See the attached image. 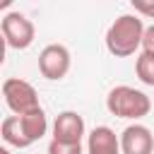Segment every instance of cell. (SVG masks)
<instances>
[{
    "instance_id": "obj_1",
    "label": "cell",
    "mask_w": 154,
    "mask_h": 154,
    "mask_svg": "<svg viewBox=\"0 0 154 154\" xmlns=\"http://www.w3.org/2000/svg\"><path fill=\"white\" fill-rule=\"evenodd\" d=\"M144 22L140 14H120L106 31V48L116 58H128L142 48Z\"/></svg>"
},
{
    "instance_id": "obj_2",
    "label": "cell",
    "mask_w": 154,
    "mask_h": 154,
    "mask_svg": "<svg viewBox=\"0 0 154 154\" xmlns=\"http://www.w3.org/2000/svg\"><path fill=\"white\" fill-rule=\"evenodd\" d=\"M106 108L111 116L116 118H125V120H140L144 116H149L152 111V99L128 84H118L108 91L106 96Z\"/></svg>"
},
{
    "instance_id": "obj_3",
    "label": "cell",
    "mask_w": 154,
    "mask_h": 154,
    "mask_svg": "<svg viewBox=\"0 0 154 154\" xmlns=\"http://www.w3.org/2000/svg\"><path fill=\"white\" fill-rule=\"evenodd\" d=\"M2 96H5L7 108L14 116H29L41 108L36 89L26 79H19V77H7L2 82Z\"/></svg>"
},
{
    "instance_id": "obj_4",
    "label": "cell",
    "mask_w": 154,
    "mask_h": 154,
    "mask_svg": "<svg viewBox=\"0 0 154 154\" xmlns=\"http://www.w3.org/2000/svg\"><path fill=\"white\" fill-rule=\"evenodd\" d=\"M0 29H2V38H5L7 48H14V51L29 48L36 36L34 22L22 12H7L0 22Z\"/></svg>"
},
{
    "instance_id": "obj_5",
    "label": "cell",
    "mask_w": 154,
    "mask_h": 154,
    "mask_svg": "<svg viewBox=\"0 0 154 154\" xmlns=\"http://www.w3.org/2000/svg\"><path fill=\"white\" fill-rule=\"evenodd\" d=\"M38 70L46 79H63L70 72V51L63 43H48L38 53Z\"/></svg>"
},
{
    "instance_id": "obj_6",
    "label": "cell",
    "mask_w": 154,
    "mask_h": 154,
    "mask_svg": "<svg viewBox=\"0 0 154 154\" xmlns=\"http://www.w3.org/2000/svg\"><path fill=\"white\" fill-rule=\"evenodd\" d=\"M84 137V118L77 111H63L53 123V140L65 144H82Z\"/></svg>"
},
{
    "instance_id": "obj_7",
    "label": "cell",
    "mask_w": 154,
    "mask_h": 154,
    "mask_svg": "<svg viewBox=\"0 0 154 154\" xmlns=\"http://www.w3.org/2000/svg\"><path fill=\"white\" fill-rule=\"evenodd\" d=\"M120 152L123 154H154V135L147 125L132 123L120 132Z\"/></svg>"
},
{
    "instance_id": "obj_8",
    "label": "cell",
    "mask_w": 154,
    "mask_h": 154,
    "mask_svg": "<svg viewBox=\"0 0 154 154\" xmlns=\"http://www.w3.org/2000/svg\"><path fill=\"white\" fill-rule=\"evenodd\" d=\"M87 154H123L120 137L108 125H96L87 135Z\"/></svg>"
},
{
    "instance_id": "obj_9",
    "label": "cell",
    "mask_w": 154,
    "mask_h": 154,
    "mask_svg": "<svg viewBox=\"0 0 154 154\" xmlns=\"http://www.w3.org/2000/svg\"><path fill=\"white\" fill-rule=\"evenodd\" d=\"M0 135H2L5 144H10V147H17V149L31 147V142L26 140V135H24V130H22L19 116H7V118L2 120V125H0Z\"/></svg>"
},
{
    "instance_id": "obj_10",
    "label": "cell",
    "mask_w": 154,
    "mask_h": 154,
    "mask_svg": "<svg viewBox=\"0 0 154 154\" xmlns=\"http://www.w3.org/2000/svg\"><path fill=\"white\" fill-rule=\"evenodd\" d=\"M19 120H22V130H24V135H26V140H29L31 144L38 142V140L46 135V130H48V118H46L43 108L34 111V113H29V116H19Z\"/></svg>"
},
{
    "instance_id": "obj_11",
    "label": "cell",
    "mask_w": 154,
    "mask_h": 154,
    "mask_svg": "<svg viewBox=\"0 0 154 154\" xmlns=\"http://www.w3.org/2000/svg\"><path fill=\"white\" fill-rule=\"evenodd\" d=\"M135 72H137V79L147 87H154V55L152 53H140L137 60H135Z\"/></svg>"
},
{
    "instance_id": "obj_12",
    "label": "cell",
    "mask_w": 154,
    "mask_h": 154,
    "mask_svg": "<svg viewBox=\"0 0 154 154\" xmlns=\"http://www.w3.org/2000/svg\"><path fill=\"white\" fill-rule=\"evenodd\" d=\"M48 154H82V144H65V142H55V140H51V144H48Z\"/></svg>"
},
{
    "instance_id": "obj_13",
    "label": "cell",
    "mask_w": 154,
    "mask_h": 154,
    "mask_svg": "<svg viewBox=\"0 0 154 154\" xmlns=\"http://www.w3.org/2000/svg\"><path fill=\"white\" fill-rule=\"evenodd\" d=\"M132 10H135V14L154 19V0H132Z\"/></svg>"
},
{
    "instance_id": "obj_14",
    "label": "cell",
    "mask_w": 154,
    "mask_h": 154,
    "mask_svg": "<svg viewBox=\"0 0 154 154\" xmlns=\"http://www.w3.org/2000/svg\"><path fill=\"white\" fill-rule=\"evenodd\" d=\"M142 51L154 55V24L144 29V38H142Z\"/></svg>"
},
{
    "instance_id": "obj_15",
    "label": "cell",
    "mask_w": 154,
    "mask_h": 154,
    "mask_svg": "<svg viewBox=\"0 0 154 154\" xmlns=\"http://www.w3.org/2000/svg\"><path fill=\"white\" fill-rule=\"evenodd\" d=\"M0 154H10V149H5V147H2V149H0Z\"/></svg>"
}]
</instances>
